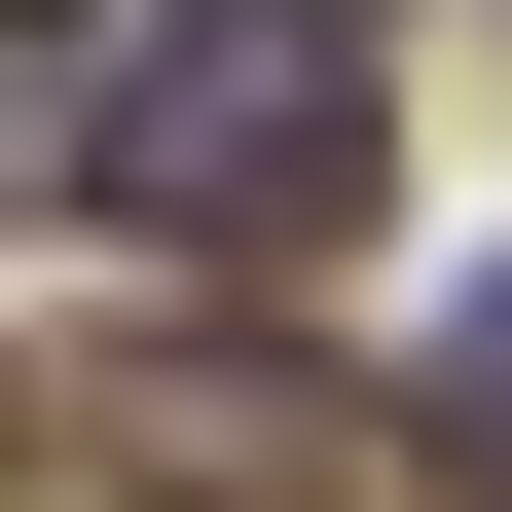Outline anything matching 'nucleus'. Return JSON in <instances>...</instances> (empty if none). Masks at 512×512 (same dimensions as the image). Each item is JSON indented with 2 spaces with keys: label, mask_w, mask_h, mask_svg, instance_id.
<instances>
[{
  "label": "nucleus",
  "mask_w": 512,
  "mask_h": 512,
  "mask_svg": "<svg viewBox=\"0 0 512 512\" xmlns=\"http://www.w3.org/2000/svg\"><path fill=\"white\" fill-rule=\"evenodd\" d=\"M74 183L147 256H330L366 220V37L330 0H74Z\"/></svg>",
  "instance_id": "obj_1"
},
{
  "label": "nucleus",
  "mask_w": 512,
  "mask_h": 512,
  "mask_svg": "<svg viewBox=\"0 0 512 512\" xmlns=\"http://www.w3.org/2000/svg\"><path fill=\"white\" fill-rule=\"evenodd\" d=\"M366 403H293V366H147V403H110V476L147 512H403V476H330Z\"/></svg>",
  "instance_id": "obj_2"
},
{
  "label": "nucleus",
  "mask_w": 512,
  "mask_h": 512,
  "mask_svg": "<svg viewBox=\"0 0 512 512\" xmlns=\"http://www.w3.org/2000/svg\"><path fill=\"white\" fill-rule=\"evenodd\" d=\"M476 439H512V256H476Z\"/></svg>",
  "instance_id": "obj_3"
}]
</instances>
